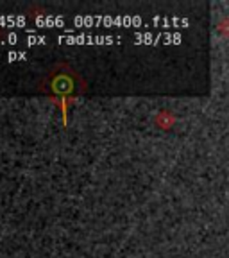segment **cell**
Segmentation results:
<instances>
[{"mask_svg":"<svg viewBox=\"0 0 229 258\" xmlns=\"http://www.w3.org/2000/svg\"><path fill=\"white\" fill-rule=\"evenodd\" d=\"M48 88L56 95H70L77 90V79L72 70H56L48 81Z\"/></svg>","mask_w":229,"mask_h":258,"instance_id":"obj_1","label":"cell"},{"mask_svg":"<svg viewBox=\"0 0 229 258\" xmlns=\"http://www.w3.org/2000/svg\"><path fill=\"white\" fill-rule=\"evenodd\" d=\"M59 41L63 43H108V41H115V38L109 36H88V34H79V36H59Z\"/></svg>","mask_w":229,"mask_h":258,"instance_id":"obj_2","label":"cell"},{"mask_svg":"<svg viewBox=\"0 0 229 258\" xmlns=\"http://www.w3.org/2000/svg\"><path fill=\"white\" fill-rule=\"evenodd\" d=\"M11 25H20L24 27L25 25V18L24 16H0V27H11Z\"/></svg>","mask_w":229,"mask_h":258,"instance_id":"obj_3","label":"cell"},{"mask_svg":"<svg viewBox=\"0 0 229 258\" xmlns=\"http://www.w3.org/2000/svg\"><path fill=\"white\" fill-rule=\"evenodd\" d=\"M36 25H47V27H50V25H57V27H64V22H63L61 16H47V18L38 16Z\"/></svg>","mask_w":229,"mask_h":258,"instance_id":"obj_4","label":"cell"},{"mask_svg":"<svg viewBox=\"0 0 229 258\" xmlns=\"http://www.w3.org/2000/svg\"><path fill=\"white\" fill-rule=\"evenodd\" d=\"M47 38L45 36H29L27 38V45H38V43H45Z\"/></svg>","mask_w":229,"mask_h":258,"instance_id":"obj_5","label":"cell"},{"mask_svg":"<svg viewBox=\"0 0 229 258\" xmlns=\"http://www.w3.org/2000/svg\"><path fill=\"white\" fill-rule=\"evenodd\" d=\"M8 59H9V61H15V59H25V54H24V52H9V54H8Z\"/></svg>","mask_w":229,"mask_h":258,"instance_id":"obj_6","label":"cell"}]
</instances>
